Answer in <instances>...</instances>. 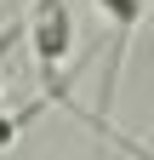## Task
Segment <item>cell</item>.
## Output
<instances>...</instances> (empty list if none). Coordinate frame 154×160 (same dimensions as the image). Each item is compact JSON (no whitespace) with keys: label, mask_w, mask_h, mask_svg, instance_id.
<instances>
[{"label":"cell","mask_w":154,"mask_h":160,"mask_svg":"<svg viewBox=\"0 0 154 160\" xmlns=\"http://www.w3.org/2000/svg\"><path fill=\"white\" fill-rule=\"evenodd\" d=\"M97 6H103V17H108V23L120 29V52H126V40H131V29L143 23V0H97Z\"/></svg>","instance_id":"7a4b0ae2"},{"label":"cell","mask_w":154,"mask_h":160,"mask_svg":"<svg viewBox=\"0 0 154 160\" xmlns=\"http://www.w3.org/2000/svg\"><path fill=\"white\" fill-rule=\"evenodd\" d=\"M17 143V114H0V154Z\"/></svg>","instance_id":"3957f363"},{"label":"cell","mask_w":154,"mask_h":160,"mask_svg":"<svg viewBox=\"0 0 154 160\" xmlns=\"http://www.w3.org/2000/svg\"><path fill=\"white\" fill-rule=\"evenodd\" d=\"M29 46H34V57H40L46 74L63 69V57H69V46H74L69 0H40V6H34V17H29Z\"/></svg>","instance_id":"6da1fadb"}]
</instances>
